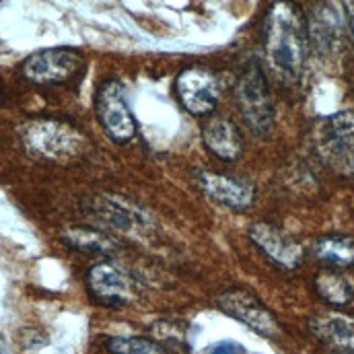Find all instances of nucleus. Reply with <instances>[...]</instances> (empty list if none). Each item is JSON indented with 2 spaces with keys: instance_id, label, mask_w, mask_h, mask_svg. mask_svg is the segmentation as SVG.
Masks as SVG:
<instances>
[{
  "instance_id": "9d476101",
  "label": "nucleus",
  "mask_w": 354,
  "mask_h": 354,
  "mask_svg": "<svg viewBox=\"0 0 354 354\" xmlns=\"http://www.w3.org/2000/svg\"><path fill=\"white\" fill-rule=\"evenodd\" d=\"M336 4H317L309 12V41L317 48L322 54H334L342 46L344 39V23L342 12Z\"/></svg>"
},
{
  "instance_id": "dca6fc26",
  "label": "nucleus",
  "mask_w": 354,
  "mask_h": 354,
  "mask_svg": "<svg viewBox=\"0 0 354 354\" xmlns=\"http://www.w3.org/2000/svg\"><path fill=\"white\" fill-rule=\"evenodd\" d=\"M62 241L66 245H71L73 250L87 252V254H109L115 250V241L109 235H105L97 229H88V227L68 229L62 235Z\"/></svg>"
},
{
  "instance_id": "a211bd4d",
  "label": "nucleus",
  "mask_w": 354,
  "mask_h": 354,
  "mask_svg": "<svg viewBox=\"0 0 354 354\" xmlns=\"http://www.w3.org/2000/svg\"><path fill=\"white\" fill-rule=\"evenodd\" d=\"M107 348L113 354H169L163 344L142 336H115L107 342Z\"/></svg>"
},
{
  "instance_id": "2eb2a0df",
  "label": "nucleus",
  "mask_w": 354,
  "mask_h": 354,
  "mask_svg": "<svg viewBox=\"0 0 354 354\" xmlns=\"http://www.w3.org/2000/svg\"><path fill=\"white\" fill-rule=\"evenodd\" d=\"M313 254L319 262L332 268L354 266V239L344 235H326L315 241Z\"/></svg>"
},
{
  "instance_id": "6e6552de",
  "label": "nucleus",
  "mask_w": 354,
  "mask_h": 354,
  "mask_svg": "<svg viewBox=\"0 0 354 354\" xmlns=\"http://www.w3.org/2000/svg\"><path fill=\"white\" fill-rule=\"evenodd\" d=\"M218 307H221V311H225L227 315L235 317L237 322H241L243 326H248L250 330H254L262 336H274L278 330L276 317L250 290H243V288L227 290L218 299Z\"/></svg>"
},
{
  "instance_id": "0eeeda50",
  "label": "nucleus",
  "mask_w": 354,
  "mask_h": 354,
  "mask_svg": "<svg viewBox=\"0 0 354 354\" xmlns=\"http://www.w3.org/2000/svg\"><path fill=\"white\" fill-rule=\"evenodd\" d=\"M176 93L179 103L192 115H208L218 101L216 77L202 66H187L176 79Z\"/></svg>"
},
{
  "instance_id": "9b49d317",
  "label": "nucleus",
  "mask_w": 354,
  "mask_h": 354,
  "mask_svg": "<svg viewBox=\"0 0 354 354\" xmlns=\"http://www.w3.org/2000/svg\"><path fill=\"white\" fill-rule=\"evenodd\" d=\"M198 183L204 189V194L210 196L214 202L235 208V210L250 208L256 198L254 185H250L248 181L237 179V177L221 176L216 171H202L198 176Z\"/></svg>"
},
{
  "instance_id": "1a4fd4ad",
  "label": "nucleus",
  "mask_w": 354,
  "mask_h": 354,
  "mask_svg": "<svg viewBox=\"0 0 354 354\" xmlns=\"http://www.w3.org/2000/svg\"><path fill=\"white\" fill-rule=\"evenodd\" d=\"M87 284L91 297L101 305H126L134 295L130 278L111 262L93 266L87 274Z\"/></svg>"
},
{
  "instance_id": "423d86ee",
  "label": "nucleus",
  "mask_w": 354,
  "mask_h": 354,
  "mask_svg": "<svg viewBox=\"0 0 354 354\" xmlns=\"http://www.w3.org/2000/svg\"><path fill=\"white\" fill-rule=\"evenodd\" d=\"M85 66V58L75 48H48L31 54L21 73L33 85H62L75 79Z\"/></svg>"
},
{
  "instance_id": "f3484780",
  "label": "nucleus",
  "mask_w": 354,
  "mask_h": 354,
  "mask_svg": "<svg viewBox=\"0 0 354 354\" xmlns=\"http://www.w3.org/2000/svg\"><path fill=\"white\" fill-rule=\"evenodd\" d=\"M315 288L324 297V301L336 307L348 305L354 299L353 284L338 272H322L315 278Z\"/></svg>"
},
{
  "instance_id": "39448f33",
  "label": "nucleus",
  "mask_w": 354,
  "mask_h": 354,
  "mask_svg": "<svg viewBox=\"0 0 354 354\" xmlns=\"http://www.w3.org/2000/svg\"><path fill=\"white\" fill-rule=\"evenodd\" d=\"M95 113L103 132L113 142H128L134 138L138 126L126 101L124 85L115 79L103 81L95 95Z\"/></svg>"
},
{
  "instance_id": "ddd939ff",
  "label": "nucleus",
  "mask_w": 354,
  "mask_h": 354,
  "mask_svg": "<svg viewBox=\"0 0 354 354\" xmlns=\"http://www.w3.org/2000/svg\"><path fill=\"white\" fill-rule=\"evenodd\" d=\"M202 140L206 149L223 161H235L243 153V140L239 128L223 115L210 118L202 130Z\"/></svg>"
},
{
  "instance_id": "7ed1b4c3",
  "label": "nucleus",
  "mask_w": 354,
  "mask_h": 354,
  "mask_svg": "<svg viewBox=\"0 0 354 354\" xmlns=\"http://www.w3.org/2000/svg\"><path fill=\"white\" fill-rule=\"evenodd\" d=\"M315 149L332 171L354 177V109L338 111L317 124Z\"/></svg>"
},
{
  "instance_id": "20e7f679",
  "label": "nucleus",
  "mask_w": 354,
  "mask_h": 354,
  "mask_svg": "<svg viewBox=\"0 0 354 354\" xmlns=\"http://www.w3.org/2000/svg\"><path fill=\"white\" fill-rule=\"evenodd\" d=\"M237 105L243 120L256 134H266L274 124V101L258 60H248L235 85Z\"/></svg>"
},
{
  "instance_id": "6ab92c4d",
  "label": "nucleus",
  "mask_w": 354,
  "mask_h": 354,
  "mask_svg": "<svg viewBox=\"0 0 354 354\" xmlns=\"http://www.w3.org/2000/svg\"><path fill=\"white\" fill-rule=\"evenodd\" d=\"M204 354H248L243 346H239L237 342H231V340H225V342H216L212 344Z\"/></svg>"
},
{
  "instance_id": "412c9836",
  "label": "nucleus",
  "mask_w": 354,
  "mask_h": 354,
  "mask_svg": "<svg viewBox=\"0 0 354 354\" xmlns=\"http://www.w3.org/2000/svg\"><path fill=\"white\" fill-rule=\"evenodd\" d=\"M336 354H354V351H338Z\"/></svg>"
},
{
  "instance_id": "f03ea898",
  "label": "nucleus",
  "mask_w": 354,
  "mask_h": 354,
  "mask_svg": "<svg viewBox=\"0 0 354 354\" xmlns=\"http://www.w3.org/2000/svg\"><path fill=\"white\" fill-rule=\"evenodd\" d=\"M21 140L31 155L50 161H68L79 157L87 142L85 136L64 122L33 120L21 128Z\"/></svg>"
},
{
  "instance_id": "f8f14e48",
  "label": "nucleus",
  "mask_w": 354,
  "mask_h": 354,
  "mask_svg": "<svg viewBox=\"0 0 354 354\" xmlns=\"http://www.w3.org/2000/svg\"><path fill=\"white\" fill-rule=\"evenodd\" d=\"M250 237L272 262L282 268H297L303 262V248L268 223H256L250 229Z\"/></svg>"
},
{
  "instance_id": "f257e3e1",
  "label": "nucleus",
  "mask_w": 354,
  "mask_h": 354,
  "mask_svg": "<svg viewBox=\"0 0 354 354\" xmlns=\"http://www.w3.org/2000/svg\"><path fill=\"white\" fill-rule=\"evenodd\" d=\"M295 4L276 2L264 21V50L270 66L284 81H299L305 68L307 33Z\"/></svg>"
},
{
  "instance_id": "4468645a",
  "label": "nucleus",
  "mask_w": 354,
  "mask_h": 354,
  "mask_svg": "<svg viewBox=\"0 0 354 354\" xmlns=\"http://www.w3.org/2000/svg\"><path fill=\"white\" fill-rule=\"evenodd\" d=\"M313 336L340 351H354V317L340 311H326L309 322Z\"/></svg>"
},
{
  "instance_id": "aec40b11",
  "label": "nucleus",
  "mask_w": 354,
  "mask_h": 354,
  "mask_svg": "<svg viewBox=\"0 0 354 354\" xmlns=\"http://www.w3.org/2000/svg\"><path fill=\"white\" fill-rule=\"evenodd\" d=\"M346 12H348V25L354 35V2H346Z\"/></svg>"
}]
</instances>
